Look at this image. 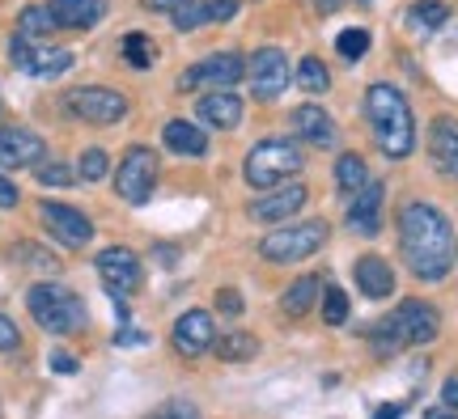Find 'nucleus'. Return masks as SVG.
<instances>
[{"mask_svg":"<svg viewBox=\"0 0 458 419\" xmlns=\"http://www.w3.org/2000/svg\"><path fill=\"white\" fill-rule=\"evenodd\" d=\"M399 250L416 280L437 284L454 267V229L433 204H408L399 212Z\"/></svg>","mask_w":458,"mask_h":419,"instance_id":"nucleus-1","label":"nucleus"},{"mask_svg":"<svg viewBox=\"0 0 458 419\" xmlns=\"http://www.w3.org/2000/svg\"><path fill=\"white\" fill-rule=\"evenodd\" d=\"M365 119H369V131H374L377 148L391 162H403L411 148H416V119H411L408 97L399 94L394 85L377 81L365 89Z\"/></svg>","mask_w":458,"mask_h":419,"instance_id":"nucleus-2","label":"nucleus"},{"mask_svg":"<svg viewBox=\"0 0 458 419\" xmlns=\"http://www.w3.org/2000/svg\"><path fill=\"white\" fill-rule=\"evenodd\" d=\"M437 331H442V318H437V309L428 306V301H403V306L391 309V314L369 331V339H374V348L382 356H394V352H403V348H425V343H433Z\"/></svg>","mask_w":458,"mask_h":419,"instance_id":"nucleus-3","label":"nucleus"},{"mask_svg":"<svg viewBox=\"0 0 458 419\" xmlns=\"http://www.w3.org/2000/svg\"><path fill=\"white\" fill-rule=\"evenodd\" d=\"M26 309L47 335H72L85 323L81 297L72 289H60V284H34L26 292Z\"/></svg>","mask_w":458,"mask_h":419,"instance_id":"nucleus-4","label":"nucleus"},{"mask_svg":"<svg viewBox=\"0 0 458 419\" xmlns=\"http://www.w3.org/2000/svg\"><path fill=\"white\" fill-rule=\"evenodd\" d=\"M301 170V148L297 140H259V145L246 153L242 174L255 191H267V187H280L284 178H293Z\"/></svg>","mask_w":458,"mask_h":419,"instance_id":"nucleus-5","label":"nucleus"},{"mask_svg":"<svg viewBox=\"0 0 458 419\" xmlns=\"http://www.w3.org/2000/svg\"><path fill=\"white\" fill-rule=\"evenodd\" d=\"M327 238H331L327 221H301V225H284L276 233H263L259 255L267 263H301V258L318 255L327 246Z\"/></svg>","mask_w":458,"mask_h":419,"instance_id":"nucleus-6","label":"nucleus"},{"mask_svg":"<svg viewBox=\"0 0 458 419\" xmlns=\"http://www.w3.org/2000/svg\"><path fill=\"white\" fill-rule=\"evenodd\" d=\"M157 174H162V165H157V153L145 145H131L123 153V162L114 170V191L119 199H128V204H148L153 199V187H157Z\"/></svg>","mask_w":458,"mask_h":419,"instance_id":"nucleus-7","label":"nucleus"},{"mask_svg":"<svg viewBox=\"0 0 458 419\" xmlns=\"http://www.w3.org/2000/svg\"><path fill=\"white\" fill-rule=\"evenodd\" d=\"M64 106L77 119H85V123L106 128V123H119L128 114V97L119 94V89H106V85H77V89L64 94Z\"/></svg>","mask_w":458,"mask_h":419,"instance_id":"nucleus-8","label":"nucleus"},{"mask_svg":"<svg viewBox=\"0 0 458 419\" xmlns=\"http://www.w3.org/2000/svg\"><path fill=\"white\" fill-rule=\"evenodd\" d=\"M246 81H250V94L259 102H272L289 89L293 81V68H289V55L280 47H259L250 60H246Z\"/></svg>","mask_w":458,"mask_h":419,"instance_id":"nucleus-9","label":"nucleus"},{"mask_svg":"<svg viewBox=\"0 0 458 419\" xmlns=\"http://www.w3.org/2000/svg\"><path fill=\"white\" fill-rule=\"evenodd\" d=\"M246 77V60L238 51H216L208 60L191 64L179 77L182 89H233V85Z\"/></svg>","mask_w":458,"mask_h":419,"instance_id":"nucleus-10","label":"nucleus"},{"mask_svg":"<svg viewBox=\"0 0 458 419\" xmlns=\"http://www.w3.org/2000/svg\"><path fill=\"white\" fill-rule=\"evenodd\" d=\"M94 267H98L102 284H106L114 297L140 292V284H145V267H140V255H131L128 246H106V250L94 258Z\"/></svg>","mask_w":458,"mask_h":419,"instance_id":"nucleus-11","label":"nucleus"},{"mask_svg":"<svg viewBox=\"0 0 458 419\" xmlns=\"http://www.w3.org/2000/svg\"><path fill=\"white\" fill-rule=\"evenodd\" d=\"M9 60H13V68H21L26 77H60V72L72 68V51L38 47L34 38L17 34L13 43H9Z\"/></svg>","mask_w":458,"mask_h":419,"instance_id":"nucleus-12","label":"nucleus"},{"mask_svg":"<svg viewBox=\"0 0 458 419\" xmlns=\"http://www.w3.org/2000/svg\"><path fill=\"white\" fill-rule=\"evenodd\" d=\"M38 221L47 225V233L55 238L60 246H68V250H81V246H89V238H94V225H89V216L77 208H68V204H43L38 208Z\"/></svg>","mask_w":458,"mask_h":419,"instance_id":"nucleus-13","label":"nucleus"},{"mask_svg":"<svg viewBox=\"0 0 458 419\" xmlns=\"http://www.w3.org/2000/svg\"><path fill=\"white\" fill-rule=\"evenodd\" d=\"M170 339H174V352L187 356V360H196V356H204V352H208V348L216 343L213 314H208V309H187V314H182L179 323H174Z\"/></svg>","mask_w":458,"mask_h":419,"instance_id":"nucleus-14","label":"nucleus"},{"mask_svg":"<svg viewBox=\"0 0 458 419\" xmlns=\"http://www.w3.org/2000/svg\"><path fill=\"white\" fill-rule=\"evenodd\" d=\"M306 199H310V191H306L301 182H289V187H267V191H263V199H255V204H250V216H255V221H263V225H280V221L297 216Z\"/></svg>","mask_w":458,"mask_h":419,"instance_id":"nucleus-15","label":"nucleus"},{"mask_svg":"<svg viewBox=\"0 0 458 419\" xmlns=\"http://www.w3.org/2000/svg\"><path fill=\"white\" fill-rule=\"evenodd\" d=\"M43 157H47L43 136H34L26 128H0V165L4 170H26V165H38Z\"/></svg>","mask_w":458,"mask_h":419,"instance_id":"nucleus-16","label":"nucleus"},{"mask_svg":"<svg viewBox=\"0 0 458 419\" xmlns=\"http://www.w3.org/2000/svg\"><path fill=\"white\" fill-rule=\"evenodd\" d=\"M382 182H365L357 191V199L348 204V229L360 233V238H377L382 229Z\"/></svg>","mask_w":458,"mask_h":419,"instance_id":"nucleus-17","label":"nucleus"},{"mask_svg":"<svg viewBox=\"0 0 458 419\" xmlns=\"http://www.w3.org/2000/svg\"><path fill=\"white\" fill-rule=\"evenodd\" d=\"M196 114H199V123L229 131L242 123V97L233 94V89H208V94L196 102Z\"/></svg>","mask_w":458,"mask_h":419,"instance_id":"nucleus-18","label":"nucleus"},{"mask_svg":"<svg viewBox=\"0 0 458 419\" xmlns=\"http://www.w3.org/2000/svg\"><path fill=\"white\" fill-rule=\"evenodd\" d=\"M428 157L442 174L458 178V119L450 114H437L433 128H428Z\"/></svg>","mask_w":458,"mask_h":419,"instance_id":"nucleus-19","label":"nucleus"},{"mask_svg":"<svg viewBox=\"0 0 458 419\" xmlns=\"http://www.w3.org/2000/svg\"><path fill=\"white\" fill-rule=\"evenodd\" d=\"M51 17L60 30H89L106 13V0H51Z\"/></svg>","mask_w":458,"mask_h":419,"instance_id":"nucleus-20","label":"nucleus"},{"mask_svg":"<svg viewBox=\"0 0 458 419\" xmlns=\"http://www.w3.org/2000/svg\"><path fill=\"white\" fill-rule=\"evenodd\" d=\"M293 128H297V136L301 140H310L314 148H331L335 145V119H331L323 106H314V102H306V106H297L293 111Z\"/></svg>","mask_w":458,"mask_h":419,"instance_id":"nucleus-21","label":"nucleus"},{"mask_svg":"<svg viewBox=\"0 0 458 419\" xmlns=\"http://www.w3.org/2000/svg\"><path fill=\"white\" fill-rule=\"evenodd\" d=\"M352 275H357V289L365 292L369 301H386V297L394 292V272H391V263H386V258H377V255L357 258Z\"/></svg>","mask_w":458,"mask_h":419,"instance_id":"nucleus-22","label":"nucleus"},{"mask_svg":"<svg viewBox=\"0 0 458 419\" xmlns=\"http://www.w3.org/2000/svg\"><path fill=\"white\" fill-rule=\"evenodd\" d=\"M162 140H165V148H174L182 157H204L208 153V136L196 123H187V119H170L162 128Z\"/></svg>","mask_w":458,"mask_h":419,"instance_id":"nucleus-23","label":"nucleus"},{"mask_svg":"<svg viewBox=\"0 0 458 419\" xmlns=\"http://www.w3.org/2000/svg\"><path fill=\"white\" fill-rule=\"evenodd\" d=\"M314 301H323V284H318L314 275H301L297 284H289V289H284L280 309H284L289 318H306V314L314 309Z\"/></svg>","mask_w":458,"mask_h":419,"instance_id":"nucleus-24","label":"nucleus"},{"mask_svg":"<svg viewBox=\"0 0 458 419\" xmlns=\"http://www.w3.org/2000/svg\"><path fill=\"white\" fill-rule=\"evenodd\" d=\"M213 352L225 360V365H242V360H255L259 356V339L250 331H229V335H216Z\"/></svg>","mask_w":458,"mask_h":419,"instance_id":"nucleus-25","label":"nucleus"},{"mask_svg":"<svg viewBox=\"0 0 458 419\" xmlns=\"http://www.w3.org/2000/svg\"><path fill=\"white\" fill-rule=\"evenodd\" d=\"M445 17H450V9H445L442 0H420V4L408 9V26L416 34H433L445 26Z\"/></svg>","mask_w":458,"mask_h":419,"instance_id":"nucleus-26","label":"nucleus"},{"mask_svg":"<svg viewBox=\"0 0 458 419\" xmlns=\"http://www.w3.org/2000/svg\"><path fill=\"white\" fill-rule=\"evenodd\" d=\"M365 182H369V170H365V162H360L357 153H344L340 162H335V187H340L344 195H357Z\"/></svg>","mask_w":458,"mask_h":419,"instance_id":"nucleus-27","label":"nucleus"},{"mask_svg":"<svg viewBox=\"0 0 458 419\" xmlns=\"http://www.w3.org/2000/svg\"><path fill=\"white\" fill-rule=\"evenodd\" d=\"M297 85H301L306 94H327V89H331V72H327V64H323L318 55H306V60L297 64Z\"/></svg>","mask_w":458,"mask_h":419,"instance_id":"nucleus-28","label":"nucleus"},{"mask_svg":"<svg viewBox=\"0 0 458 419\" xmlns=\"http://www.w3.org/2000/svg\"><path fill=\"white\" fill-rule=\"evenodd\" d=\"M51 30H60L55 26V17H51V9H38V4H30V9H21V17H17V34H26V38H47Z\"/></svg>","mask_w":458,"mask_h":419,"instance_id":"nucleus-29","label":"nucleus"},{"mask_svg":"<svg viewBox=\"0 0 458 419\" xmlns=\"http://www.w3.org/2000/svg\"><path fill=\"white\" fill-rule=\"evenodd\" d=\"M119 51H123V60H128L131 68H153V43H148L145 34H128L123 43H119Z\"/></svg>","mask_w":458,"mask_h":419,"instance_id":"nucleus-30","label":"nucleus"},{"mask_svg":"<svg viewBox=\"0 0 458 419\" xmlns=\"http://www.w3.org/2000/svg\"><path fill=\"white\" fill-rule=\"evenodd\" d=\"M335 51H340L344 60H360V55L369 51V30H360V26H348V30L335 38Z\"/></svg>","mask_w":458,"mask_h":419,"instance_id":"nucleus-31","label":"nucleus"},{"mask_svg":"<svg viewBox=\"0 0 458 419\" xmlns=\"http://www.w3.org/2000/svg\"><path fill=\"white\" fill-rule=\"evenodd\" d=\"M34 178H38L43 187H68V182H72L77 174H72L64 162H47V157H43V162L34 165Z\"/></svg>","mask_w":458,"mask_h":419,"instance_id":"nucleus-32","label":"nucleus"},{"mask_svg":"<svg viewBox=\"0 0 458 419\" xmlns=\"http://www.w3.org/2000/svg\"><path fill=\"white\" fill-rule=\"evenodd\" d=\"M323 318H327V326H344V323H348V297H344L340 289L323 292Z\"/></svg>","mask_w":458,"mask_h":419,"instance_id":"nucleus-33","label":"nucleus"},{"mask_svg":"<svg viewBox=\"0 0 458 419\" xmlns=\"http://www.w3.org/2000/svg\"><path fill=\"white\" fill-rule=\"evenodd\" d=\"M106 170H111L106 153H102V148H85V153H81V178H85V182H102V178H106Z\"/></svg>","mask_w":458,"mask_h":419,"instance_id":"nucleus-34","label":"nucleus"},{"mask_svg":"<svg viewBox=\"0 0 458 419\" xmlns=\"http://www.w3.org/2000/svg\"><path fill=\"white\" fill-rule=\"evenodd\" d=\"M148 419H199V411L191 403H165L157 415H148Z\"/></svg>","mask_w":458,"mask_h":419,"instance_id":"nucleus-35","label":"nucleus"},{"mask_svg":"<svg viewBox=\"0 0 458 419\" xmlns=\"http://www.w3.org/2000/svg\"><path fill=\"white\" fill-rule=\"evenodd\" d=\"M17 343H21V331H17V326L0 314V352H13Z\"/></svg>","mask_w":458,"mask_h":419,"instance_id":"nucleus-36","label":"nucleus"},{"mask_svg":"<svg viewBox=\"0 0 458 419\" xmlns=\"http://www.w3.org/2000/svg\"><path fill=\"white\" fill-rule=\"evenodd\" d=\"M216 309H221V314H242V297L233 289H221L216 292Z\"/></svg>","mask_w":458,"mask_h":419,"instance_id":"nucleus-37","label":"nucleus"},{"mask_svg":"<svg viewBox=\"0 0 458 419\" xmlns=\"http://www.w3.org/2000/svg\"><path fill=\"white\" fill-rule=\"evenodd\" d=\"M51 369L60 373V377H72V373L81 369V365H77V356H68V352H51Z\"/></svg>","mask_w":458,"mask_h":419,"instance_id":"nucleus-38","label":"nucleus"},{"mask_svg":"<svg viewBox=\"0 0 458 419\" xmlns=\"http://www.w3.org/2000/svg\"><path fill=\"white\" fill-rule=\"evenodd\" d=\"M17 199H21V195H17V187L0 174V208H17Z\"/></svg>","mask_w":458,"mask_h":419,"instance_id":"nucleus-39","label":"nucleus"},{"mask_svg":"<svg viewBox=\"0 0 458 419\" xmlns=\"http://www.w3.org/2000/svg\"><path fill=\"white\" fill-rule=\"evenodd\" d=\"M442 403L450 406V411H458V377H450V381L442 386Z\"/></svg>","mask_w":458,"mask_h":419,"instance_id":"nucleus-40","label":"nucleus"},{"mask_svg":"<svg viewBox=\"0 0 458 419\" xmlns=\"http://www.w3.org/2000/svg\"><path fill=\"white\" fill-rule=\"evenodd\" d=\"M403 411H408V403H386V406H377L374 419H403Z\"/></svg>","mask_w":458,"mask_h":419,"instance_id":"nucleus-41","label":"nucleus"},{"mask_svg":"<svg viewBox=\"0 0 458 419\" xmlns=\"http://www.w3.org/2000/svg\"><path fill=\"white\" fill-rule=\"evenodd\" d=\"M425 419H458V411H450V406H433Z\"/></svg>","mask_w":458,"mask_h":419,"instance_id":"nucleus-42","label":"nucleus"},{"mask_svg":"<svg viewBox=\"0 0 458 419\" xmlns=\"http://www.w3.org/2000/svg\"><path fill=\"white\" fill-rule=\"evenodd\" d=\"M335 4H340V0H318V9H323V13H331Z\"/></svg>","mask_w":458,"mask_h":419,"instance_id":"nucleus-43","label":"nucleus"},{"mask_svg":"<svg viewBox=\"0 0 458 419\" xmlns=\"http://www.w3.org/2000/svg\"><path fill=\"white\" fill-rule=\"evenodd\" d=\"M360 4H369V0H360Z\"/></svg>","mask_w":458,"mask_h":419,"instance_id":"nucleus-44","label":"nucleus"}]
</instances>
